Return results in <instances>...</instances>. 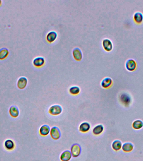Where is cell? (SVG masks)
Masks as SVG:
<instances>
[{
	"label": "cell",
	"instance_id": "1",
	"mask_svg": "<svg viewBox=\"0 0 143 161\" xmlns=\"http://www.w3.org/2000/svg\"><path fill=\"white\" fill-rule=\"evenodd\" d=\"M120 101L122 105L126 108H128L131 105L132 100L129 94L124 93L120 96Z\"/></svg>",
	"mask_w": 143,
	"mask_h": 161
},
{
	"label": "cell",
	"instance_id": "2",
	"mask_svg": "<svg viewBox=\"0 0 143 161\" xmlns=\"http://www.w3.org/2000/svg\"><path fill=\"white\" fill-rule=\"evenodd\" d=\"M125 66L127 70L129 71H133L136 69L137 63L134 59H129L126 61Z\"/></svg>",
	"mask_w": 143,
	"mask_h": 161
},
{
	"label": "cell",
	"instance_id": "3",
	"mask_svg": "<svg viewBox=\"0 0 143 161\" xmlns=\"http://www.w3.org/2000/svg\"><path fill=\"white\" fill-rule=\"evenodd\" d=\"M81 152V148L80 145L77 144H74L71 147V153L73 157L79 156Z\"/></svg>",
	"mask_w": 143,
	"mask_h": 161
},
{
	"label": "cell",
	"instance_id": "4",
	"mask_svg": "<svg viewBox=\"0 0 143 161\" xmlns=\"http://www.w3.org/2000/svg\"><path fill=\"white\" fill-rule=\"evenodd\" d=\"M62 111V108L60 105H54L50 107L49 113L53 115H57L60 114Z\"/></svg>",
	"mask_w": 143,
	"mask_h": 161
},
{
	"label": "cell",
	"instance_id": "5",
	"mask_svg": "<svg viewBox=\"0 0 143 161\" xmlns=\"http://www.w3.org/2000/svg\"><path fill=\"white\" fill-rule=\"evenodd\" d=\"M50 135L53 139H59L61 137V132L60 129L57 127H52L50 131Z\"/></svg>",
	"mask_w": 143,
	"mask_h": 161
},
{
	"label": "cell",
	"instance_id": "6",
	"mask_svg": "<svg viewBox=\"0 0 143 161\" xmlns=\"http://www.w3.org/2000/svg\"><path fill=\"white\" fill-rule=\"evenodd\" d=\"M103 48L107 52H110L113 48V43L110 40L105 39L102 42Z\"/></svg>",
	"mask_w": 143,
	"mask_h": 161
},
{
	"label": "cell",
	"instance_id": "7",
	"mask_svg": "<svg viewBox=\"0 0 143 161\" xmlns=\"http://www.w3.org/2000/svg\"><path fill=\"white\" fill-rule=\"evenodd\" d=\"M134 148V145L131 142H126L122 145V149L125 152H130Z\"/></svg>",
	"mask_w": 143,
	"mask_h": 161
},
{
	"label": "cell",
	"instance_id": "8",
	"mask_svg": "<svg viewBox=\"0 0 143 161\" xmlns=\"http://www.w3.org/2000/svg\"><path fill=\"white\" fill-rule=\"evenodd\" d=\"M72 54L74 57V58L76 61H80L82 59L83 54L81 49L78 48H74L72 51Z\"/></svg>",
	"mask_w": 143,
	"mask_h": 161
},
{
	"label": "cell",
	"instance_id": "9",
	"mask_svg": "<svg viewBox=\"0 0 143 161\" xmlns=\"http://www.w3.org/2000/svg\"><path fill=\"white\" fill-rule=\"evenodd\" d=\"M113 84V80L110 77H106L101 81V86L103 88L108 89L110 88Z\"/></svg>",
	"mask_w": 143,
	"mask_h": 161
},
{
	"label": "cell",
	"instance_id": "10",
	"mask_svg": "<svg viewBox=\"0 0 143 161\" xmlns=\"http://www.w3.org/2000/svg\"><path fill=\"white\" fill-rule=\"evenodd\" d=\"M27 82L28 80L25 77H20L18 80V87L21 89H24L27 85Z\"/></svg>",
	"mask_w": 143,
	"mask_h": 161
},
{
	"label": "cell",
	"instance_id": "11",
	"mask_svg": "<svg viewBox=\"0 0 143 161\" xmlns=\"http://www.w3.org/2000/svg\"><path fill=\"white\" fill-rule=\"evenodd\" d=\"M71 152L68 150L64 151L61 155L60 159L62 161H69L72 158Z\"/></svg>",
	"mask_w": 143,
	"mask_h": 161
},
{
	"label": "cell",
	"instance_id": "12",
	"mask_svg": "<svg viewBox=\"0 0 143 161\" xmlns=\"http://www.w3.org/2000/svg\"><path fill=\"white\" fill-rule=\"evenodd\" d=\"M50 131V127L47 125H42L39 129V133L42 136H46Z\"/></svg>",
	"mask_w": 143,
	"mask_h": 161
},
{
	"label": "cell",
	"instance_id": "13",
	"mask_svg": "<svg viewBox=\"0 0 143 161\" xmlns=\"http://www.w3.org/2000/svg\"><path fill=\"white\" fill-rule=\"evenodd\" d=\"M33 65L36 67H39L42 66L45 63V60L44 57H39L35 58L33 60Z\"/></svg>",
	"mask_w": 143,
	"mask_h": 161
},
{
	"label": "cell",
	"instance_id": "14",
	"mask_svg": "<svg viewBox=\"0 0 143 161\" xmlns=\"http://www.w3.org/2000/svg\"><path fill=\"white\" fill-rule=\"evenodd\" d=\"M122 145V143L121 141L116 140L112 143V148L114 151L117 152L121 149Z\"/></svg>",
	"mask_w": 143,
	"mask_h": 161
},
{
	"label": "cell",
	"instance_id": "15",
	"mask_svg": "<svg viewBox=\"0 0 143 161\" xmlns=\"http://www.w3.org/2000/svg\"><path fill=\"white\" fill-rule=\"evenodd\" d=\"M134 19L136 23L140 24L143 21V15L140 12H136L134 14Z\"/></svg>",
	"mask_w": 143,
	"mask_h": 161
},
{
	"label": "cell",
	"instance_id": "16",
	"mask_svg": "<svg viewBox=\"0 0 143 161\" xmlns=\"http://www.w3.org/2000/svg\"><path fill=\"white\" fill-rule=\"evenodd\" d=\"M132 128L136 130H139L143 128V122L141 120H135L132 123Z\"/></svg>",
	"mask_w": 143,
	"mask_h": 161
},
{
	"label": "cell",
	"instance_id": "17",
	"mask_svg": "<svg viewBox=\"0 0 143 161\" xmlns=\"http://www.w3.org/2000/svg\"><path fill=\"white\" fill-rule=\"evenodd\" d=\"M91 128L90 124L87 122H84L79 126V131L82 133H86L90 130Z\"/></svg>",
	"mask_w": 143,
	"mask_h": 161
},
{
	"label": "cell",
	"instance_id": "18",
	"mask_svg": "<svg viewBox=\"0 0 143 161\" xmlns=\"http://www.w3.org/2000/svg\"><path fill=\"white\" fill-rule=\"evenodd\" d=\"M57 37V34L54 31L50 32L48 34L47 36V40L49 42H52L56 40Z\"/></svg>",
	"mask_w": 143,
	"mask_h": 161
},
{
	"label": "cell",
	"instance_id": "19",
	"mask_svg": "<svg viewBox=\"0 0 143 161\" xmlns=\"http://www.w3.org/2000/svg\"><path fill=\"white\" fill-rule=\"evenodd\" d=\"M9 113L12 117H17L19 115V111L17 107L12 106L10 108Z\"/></svg>",
	"mask_w": 143,
	"mask_h": 161
},
{
	"label": "cell",
	"instance_id": "20",
	"mask_svg": "<svg viewBox=\"0 0 143 161\" xmlns=\"http://www.w3.org/2000/svg\"><path fill=\"white\" fill-rule=\"evenodd\" d=\"M104 127L102 125H98L94 127L92 130V133L95 135H99L103 133Z\"/></svg>",
	"mask_w": 143,
	"mask_h": 161
},
{
	"label": "cell",
	"instance_id": "21",
	"mask_svg": "<svg viewBox=\"0 0 143 161\" xmlns=\"http://www.w3.org/2000/svg\"><path fill=\"white\" fill-rule=\"evenodd\" d=\"M5 148L8 150H12L14 148L15 145L13 141L10 139L7 140L4 143Z\"/></svg>",
	"mask_w": 143,
	"mask_h": 161
},
{
	"label": "cell",
	"instance_id": "22",
	"mask_svg": "<svg viewBox=\"0 0 143 161\" xmlns=\"http://www.w3.org/2000/svg\"><path fill=\"white\" fill-rule=\"evenodd\" d=\"M9 50L7 49L3 48L0 49V60L5 59L9 54Z\"/></svg>",
	"mask_w": 143,
	"mask_h": 161
},
{
	"label": "cell",
	"instance_id": "23",
	"mask_svg": "<svg viewBox=\"0 0 143 161\" xmlns=\"http://www.w3.org/2000/svg\"><path fill=\"white\" fill-rule=\"evenodd\" d=\"M80 89L78 86H73L69 89V92L72 95H77L80 92Z\"/></svg>",
	"mask_w": 143,
	"mask_h": 161
},
{
	"label": "cell",
	"instance_id": "24",
	"mask_svg": "<svg viewBox=\"0 0 143 161\" xmlns=\"http://www.w3.org/2000/svg\"><path fill=\"white\" fill-rule=\"evenodd\" d=\"M1 1H0V5H1Z\"/></svg>",
	"mask_w": 143,
	"mask_h": 161
}]
</instances>
